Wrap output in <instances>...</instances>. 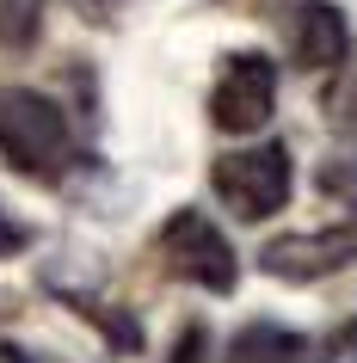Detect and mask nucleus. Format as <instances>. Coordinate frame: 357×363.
Returning <instances> with one entry per match:
<instances>
[{"label":"nucleus","instance_id":"nucleus-1","mask_svg":"<svg viewBox=\"0 0 357 363\" xmlns=\"http://www.w3.org/2000/svg\"><path fill=\"white\" fill-rule=\"evenodd\" d=\"M0 160L31 185H62L80 167V135L50 93L0 80Z\"/></svg>","mask_w":357,"mask_h":363},{"label":"nucleus","instance_id":"nucleus-2","mask_svg":"<svg viewBox=\"0 0 357 363\" xmlns=\"http://www.w3.org/2000/svg\"><path fill=\"white\" fill-rule=\"evenodd\" d=\"M154 259L172 284H191L204 296H234L241 289V252L204 210H172L160 228H154Z\"/></svg>","mask_w":357,"mask_h":363},{"label":"nucleus","instance_id":"nucleus-3","mask_svg":"<svg viewBox=\"0 0 357 363\" xmlns=\"http://www.w3.org/2000/svg\"><path fill=\"white\" fill-rule=\"evenodd\" d=\"M209 191L222 197L241 222H271L296 191V160L283 142H253V148H228L209 160Z\"/></svg>","mask_w":357,"mask_h":363},{"label":"nucleus","instance_id":"nucleus-4","mask_svg":"<svg viewBox=\"0 0 357 363\" xmlns=\"http://www.w3.org/2000/svg\"><path fill=\"white\" fill-rule=\"evenodd\" d=\"M278 111V62L265 50H234L222 56V74L209 86V123L222 135H259Z\"/></svg>","mask_w":357,"mask_h":363},{"label":"nucleus","instance_id":"nucleus-5","mask_svg":"<svg viewBox=\"0 0 357 363\" xmlns=\"http://www.w3.org/2000/svg\"><path fill=\"white\" fill-rule=\"evenodd\" d=\"M351 259H357V210H339V222H326V228L278 234L259 247V271L271 284H320Z\"/></svg>","mask_w":357,"mask_h":363},{"label":"nucleus","instance_id":"nucleus-6","mask_svg":"<svg viewBox=\"0 0 357 363\" xmlns=\"http://www.w3.org/2000/svg\"><path fill=\"white\" fill-rule=\"evenodd\" d=\"M283 43H290V62L302 74H326V68L339 74L351 56V19L333 0H296L283 19Z\"/></svg>","mask_w":357,"mask_h":363},{"label":"nucleus","instance_id":"nucleus-7","mask_svg":"<svg viewBox=\"0 0 357 363\" xmlns=\"http://www.w3.org/2000/svg\"><path fill=\"white\" fill-rule=\"evenodd\" d=\"M228 363H333V345L308 339L283 320H246L228 345Z\"/></svg>","mask_w":357,"mask_h":363},{"label":"nucleus","instance_id":"nucleus-8","mask_svg":"<svg viewBox=\"0 0 357 363\" xmlns=\"http://www.w3.org/2000/svg\"><path fill=\"white\" fill-rule=\"evenodd\" d=\"M56 296H62L68 308H75L80 320H93L99 333H105L111 357H136V351H142V320H136L130 308H117V302H99V296H87V289H62V284H56Z\"/></svg>","mask_w":357,"mask_h":363},{"label":"nucleus","instance_id":"nucleus-9","mask_svg":"<svg viewBox=\"0 0 357 363\" xmlns=\"http://www.w3.org/2000/svg\"><path fill=\"white\" fill-rule=\"evenodd\" d=\"M43 13H50V0H0V56H25V50H38Z\"/></svg>","mask_w":357,"mask_h":363},{"label":"nucleus","instance_id":"nucleus-10","mask_svg":"<svg viewBox=\"0 0 357 363\" xmlns=\"http://www.w3.org/2000/svg\"><path fill=\"white\" fill-rule=\"evenodd\" d=\"M31 240H38V234H31V222H25L19 210H6V197H0V259H19Z\"/></svg>","mask_w":357,"mask_h":363},{"label":"nucleus","instance_id":"nucleus-11","mask_svg":"<svg viewBox=\"0 0 357 363\" xmlns=\"http://www.w3.org/2000/svg\"><path fill=\"white\" fill-rule=\"evenodd\" d=\"M167 363H209V326H204V320L179 326V339H172Z\"/></svg>","mask_w":357,"mask_h":363},{"label":"nucleus","instance_id":"nucleus-12","mask_svg":"<svg viewBox=\"0 0 357 363\" xmlns=\"http://www.w3.org/2000/svg\"><path fill=\"white\" fill-rule=\"evenodd\" d=\"M333 111H339V130H345V135H357V80L345 86V93H339V105H333Z\"/></svg>","mask_w":357,"mask_h":363},{"label":"nucleus","instance_id":"nucleus-13","mask_svg":"<svg viewBox=\"0 0 357 363\" xmlns=\"http://www.w3.org/2000/svg\"><path fill=\"white\" fill-rule=\"evenodd\" d=\"M117 6H123V0H75V13H80V19H93V25H111Z\"/></svg>","mask_w":357,"mask_h":363},{"label":"nucleus","instance_id":"nucleus-14","mask_svg":"<svg viewBox=\"0 0 357 363\" xmlns=\"http://www.w3.org/2000/svg\"><path fill=\"white\" fill-rule=\"evenodd\" d=\"M0 363H56V357H43V351H25V345H0Z\"/></svg>","mask_w":357,"mask_h":363},{"label":"nucleus","instance_id":"nucleus-15","mask_svg":"<svg viewBox=\"0 0 357 363\" xmlns=\"http://www.w3.org/2000/svg\"><path fill=\"white\" fill-rule=\"evenodd\" d=\"M339 351H345V357H357V320L345 326V333H339Z\"/></svg>","mask_w":357,"mask_h":363}]
</instances>
